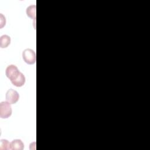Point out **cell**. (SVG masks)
I'll return each mask as SVG.
<instances>
[{
	"label": "cell",
	"mask_w": 150,
	"mask_h": 150,
	"mask_svg": "<svg viewBox=\"0 0 150 150\" xmlns=\"http://www.w3.org/2000/svg\"><path fill=\"white\" fill-rule=\"evenodd\" d=\"M12 108L11 104L8 101H2L0 103V117L1 118H8L12 114Z\"/></svg>",
	"instance_id": "obj_1"
},
{
	"label": "cell",
	"mask_w": 150,
	"mask_h": 150,
	"mask_svg": "<svg viewBox=\"0 0 150 150\" xmlns=\"http://www.w3.org/2000/svg\"><path fill=\"white\" fill-rule=\"evenodd\" d=\"M22 57L25 62L28 64H33L36 62V53L31 49H26L23 51Z\"/></svg>",
	"instance_id": "obj_2"
},
{
	"label": "cell",
	"mask_w": 150,
	"mask_h": 150,
	"mask_svg": "<svg viewBox=\"0 0 150 150\" xmlns=\"http://www.w3.org/2000/svg\"><path fill=\"white\" fill-rule=\"evenodd\" d=\"M12 84L16 87H22L25 83V77L19 71L9 79Z\"/></svg>",
	"instance_id": "obj_3"
},
{
	"label": "cell",
	"mask_w": 150,
	"mask_h": 150,
	"mask_svg": "<svg viewBox=\"0 0 150 150\" xmlns=\"http://www.w3.org/2000/svg\"><path fill=\"white\" fill-rule=\"evenodd\" d=\"M5 98L6 101H8L11 104H15L18 101L19 98V95L16 90L12 88H10L7 91L5 95Z\"/></svg>",
	"instance_id": "obj_4"
},
{
	"label": "cell",
	"mask_w": 150,
	"mask_h": 150,
	"mask_svg": "<svg viewBox=\"0 0 150 150\" xmlns=\"http://www.w3.org/2000/svg\"><path fill=\"white\" fill-rule=\"evenodd\" d=\"M24 148L23 142L19 139H14L10 143V149L12 150H22Z\"/></svg>",
	"instance_id": "obj_5"
},
{
	"label": "cell",
	"mask_w": 150,
	"mask_h": 150,
	"mask_svg": "<svg viewBox=\"0 0 150 150\" xmlns=\"http://www.w3.org/2000/svg\"><path fill=\"white\" fill-rule=\"evenodd\" d=\"M18 71H19V70L18 69V67L13 64H11L9 65L5 70V74L6 77L10 79L11 78H12Z\"/></svg>",
	"instance_id": "obj_6"
},
{
	"label": "cell",
	"mask_w": 150,
	"mask_h": 150,
	"mask_svg": "<svg viewBox=\"0 0 150 150\" xmlns=\"http://www.w3.org/2000/svg\"><path fill=\"white\" fill-rule=\"evenodd\" d=\"M11 43V38L6 35H4L0 38V47L1 48L7 47Z\"/></svg>",
	"instance_id": "obj_7"
},
{
	"label": "cell",
	"mask_w": 150,
	"mask_h": 150,
	"mask_svg": "<svg viewBox=\"0 0 150 150\" xmlns=\"http://www.w3.org/2000/svg\"><path fill=\"white\" fill-rule=\"evenodd\" d=\"M26 15L32 19L36 18V5H32L26 8Z\"/></svg>",
	"instance_id": "obj_8"
},
{
	"label": "cell",
	"mask_w": 150,
	"mask_h": 150,
	"mask_svg": "<svg viewBox=\"0 0 150 150\" xmlns=\"http://www.w3.org/2000/svg\"><path fill=\"white\" fill-rule=\"evenodd\" d=\"M10 149V143L8 140L2 139L0 141V149L1 150H8Z\"/></svg>",
	"instance_id": "obj_9"
},
{
	"label": "cell",
	"mask_w": 150,
	"mask_h": 150,
	"mask_svg": "<svg viewBox=\"0 0 150 150\" xmlns=\"http://www.w3.org/2000/svg\"><path fill=\"white\" fill-rule=\"evenodd\" d=\"M6 23V19L3 16L2 13H1V19H0V25H1V28H2L4 25H5Z\"/></svg>",
	"instance_id": "obj_10"
}]
</instances>
